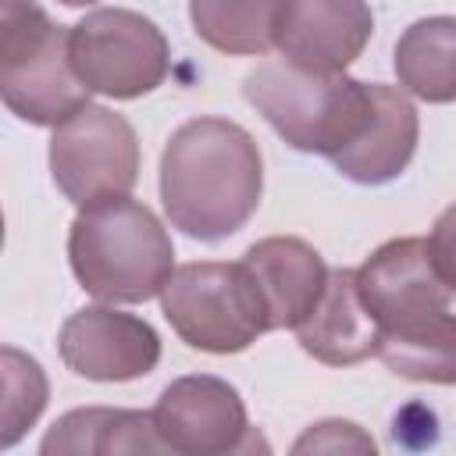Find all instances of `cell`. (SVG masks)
<instances>
[{
    "label": "cell",
    "mask_w": 456,
    "mask_h": 456,
    "mask_svg": "<svg viewBox=\"0 0 456 456\" xmlns=\"http://www.w3.org/2000/svg\"><path fill=\"white\" fill-rule=\"evenodd\" d=\"M260 192L264 157L242 125L192 118L171 132L160 153V203L178 232L221 242L256 214Z\"/></svg>",
    "instance_id": "obj_1"
},
{
    "label": "cell",
    "mask_w": 456,
    "mask_h": 456,
    "mask_svg": "<svg viewBox=\"0 0 456 456\" xmlns=\"http://www.w3.org/2000/svg\"><path fill=\"white\" fill-rule=\"evenodd\" d=\"M68 264L100 303H146L175 274V246L160 217L128 196L82 207L68 228Z\"/></svg>",
    "instance_id": "obj_2"
},
{
    "label": "cell",
    "mask_w": 456,
    "mask_h": 456,
    "mask_svg": "<svg viewBox=\"0 0 456 456\" xmlns=\"http://www.w3.org/2000/svg\"><path fill=\"white\" fill-rule=\"evenodd\" d=\"M242 96L256 114L299 153L335 157L374 114L370 82L346 71H310L285 57L256 64L242 78Z\"/></svg>",
    "instance_id": "obj_3"
},
{
    "label": "cell",
    "mask_w": 456,
    "mask_h": 456,
    "mask_svg": "<svg viewBox=\"0 0 456 456\" xmlns=\"http://www.w3.org/2000/svg\"><path fill=\"white\" fill-rule=\"evenodd\" d=\"M68 39L71 25H57L36 0H0V96L14 118L57 128L89 103Z\"/></svg>",
    "instance_id": "obj_4"
},
{
    "label": "cell",
    "mask_w": 456,
    "mask_h": 456,
    "mask_svg": "<svg viewBox=\"0 0 456 456\" xmlns=\"http://www.w3.org/2000/svg\"><path fill=\"white\" fill-rule=\"evenodd\" d=\"M160 310L189 349L214 356L242 353L271 331L267 299L242 260H196L175 267L160 289Z\"/></svg>",
    "instance_id": "obj_5"
},
{
    "label": "cell",
    "mask_w": 456,
    "mask_h": 456,
    "mask_svg": "<svg viewBox=\"0 0 456 456\" xmlns=\"http://www.w3.org/2000/svg\"><path fill=\"white\" fill-rule=\"evenodd\" d=\"M71 64L89 93L110 100H139L164 86L171 71V46L164 32L139 11L96 7L71 25Z\"/></svg>",
    "instance_id": "obj_6"
},
{
    "label": "cell",
    "mask_w": 456,
    "mask_h": 456,
    "mask_svg": "<svg viewBox=\"0 0 456 456\" xmlns=\"http://www.w3.org/2000/svg\"><path fill=\"white\" fill-rule=\"evenodd\" d=\"M50 175L68 203L93 207L128 196L139 182V139L128 118L86 103L50 135Z\"/></svg>",
    "instance_id": "obj_7"
},
{
    "label": "cell",
    "mask_w": 456,
    "mask_h": 456,
    "mask_svg": "<svg viewBox=\"0 0 456 456\" xmlns=\"http://www.w3.org/2000/svg\"><path fill=\"white\" fill-rule=\"evenodd\" d=\"M153 413L157 438L164 452L178 456H224L256 449V435L246 417V403L235 385L214 374H185L175 378Z\"/></svg>",
    "instance_id": "obj_8"
},
{
    "label": "cell",
    "mask_w": 456,
    "mask_h": 456,
    "mask_svg": "<svg viewBox=\"0 0 456 456\" xmlns=\"http://www.w3.org/2000/svg\"><path fill=\"white\" fill-rule=\"evenodd\" d=\"M64 367L89 381H135L160 363V335L150 321L110 306L75 310L57 335Z\"/></svg>",
    "instance_id": "obj_9"
},
{
    "label": "cell",
    "mask_w": 456,
    "mask_h": 456,
    "mask_svg": "<svg viewBox=\"0 0 456 456\" xmlns=\"http://www.w3.org/2000/svg\"><path fill=\"white\" fill-rule=\"evenodd\" d=\"M374 36L367 0H281L274 50L310 71H346Z\"/></svg>",
    "instance_id": "obj_10"
},
{
    "label": "cell",
    "mask_w": 456,
    "mask_h": 456,
    "mask_svg": "<svg viewBox=\"0 0 456 456\" xmlns=\"http://www.w3.org/2000/svg\"><path fill=\"white\" fill-rule=\"evenodd\" d=\"M356 285L378 328H388L431 310H445L452 303V292L435 267L431 246L420 235H403L378 246L356 267Z\"/></svg>",
    "instance_id": "obj_11"
},
{
    "label": "cell",
    "mask_w": 456,
    "mask_h": 456,
    "mask_svg": "<svg viewBox=\"0 0 456 456\" xmlns=\"http://www.w3.org/2000/svg\"><path fill=\"white\" fill-rule=\"evenodd\" d=\"M292 331L299 349L324 367H353L374 356L381 328L360 296L356 267H331L317 306Z\"/></svg>",
    "instance_id": "obj_12"
},
{
    "label": "cell",
    "mask_w": 456,
    "mask_h": 456,
    "mask_svg": "<svg viewBox=\"0 0 456 456\" xmlns=\"http://www.w3.org/2000/svg\"><path fill=\"white\" fill-rule=\"evenodd\" d=\"M370 89H374V114L367 128L331 157L335 171L356 185L395 182L410 167L420 139V118L410 93L385 82H370Z\"/></svg>",
    "instance_id": "obj_13"
},
{
    "label": "cell",
    "mask_w": 456,
    "mask_h": 456,
    "mask_svg": "<svg viewBox=\"0 0 456 456\" xmlns=\"http://www.w3.org/2000/svg\"><path fill=\"white\" fill-rule=\"evenodd\" d=\"M242 264L253 271V278L267 299L271 331L296 328L317 306V299L328 285V271H331L324 264V256L296 235H271V239L253 242L246 249Z\"/></svg>",
    "instance_id": "obj_14"
},
{
    "label": "cell",
    "mask_w": 456,
    "mask_h": 456,
    "mask_svg": "<svg viewBox=\"0 0 456 456\" xmlns=\"http://www.w3.org/2000/svg\"><path fill=\"white\" fill-rule=\"evenodd\" d=\"M43 456H118V452H164L153 413L82 406L64 413L39 442Z\"/></svg>",
    "instance_id": "obj_15"
},
{
    "label": "cell",
    "mask_w": 456,
    "mask_h": 456,
    "mask_svg": "<svg viewBox=\"0 0 456 456\" xmlns=\"http://www.w3.org/2000/svg\"><path fill=\"white\" fill-rule=\"evenodd\" d=\"M374 356L395 378L424 385H456V314L445 306L381 328Z\"/></svg>",
    "instance_id": "obj_16"
},
{
    "label": "cell",
    "mask_w": 456,
    "mask_h": 456,
    "mask_svg": "<svg viewBox=\"0 0 456 456\" xmlns=\"http://www.w3.org/2000/svg\"><path fill=\"white\" fill-rule=\"evenodd\" d=\"M392 68L399 89L424 103H452L456 100V18L431 14L413 21L392 53Z\"/></svg>",
    "instance_id": "obj_17"
},
{
    "label": "cell",
    "mask_w": 456,
    "mask_h": 456,
    "mask_svg": "<svg viewBox=\"0 0 456 456\" xmlns=\"http://www.w3.org/2000/svg\"><path fill=\"white\" fill-rule=\"evenodd\" d=\"M281 0H189L196 36L228 57H264L274 50Z\"/></svg>",
    "instance_id": "obj_18"
},
{
    "label": "cell",
    "mask_w": 456,
    "mask_h": 456,
    "mask_svg": "<svg viewBox=\"0 0 456 456\" xmlns=\"http://www.w3.org/2000/svg\"><path fill=\"white\" fill-rule=\"evenodd\" d=\"M0 381H4V403H0V449H11L46 410L50 399V381L43 374V367L14 349L4 346L0 349Z\"/></svg>",
    "instance_id": "obj_19"
},
{
    "label": "cell",
    "mask_w": 456,
    "mask_h": 456,
    "mask_svg": "<svg viewBox=\"0 0 456 456\" xmlns=\"http://www.w3.org/2000/svg\"><path fill=\"white\" fill-rule=\"evenodd\" d=\"M292 452H374V438L353 420H321L296 438Z\"/></svg>",
    "instance_id": "obj_20"
},
{
    "label": "cell",
    "mask_w": 456,
    "mask_h": 456,
    "mask_svg": "<svg viewBox=\"0 0 456 456\" xmlns=\"http://www.w3.org/2000/svg\"><path fill=\"white\" fill-rule=\"evenodd\" d=\"M428 246H431V256H435V267L442 274V281L449 285V292L456 296V203L445 207L435 224H431V235H428Z\"/></svg>",
    "instance_id": "obj_21"
},
{
    "label": "cell",
    "mask_w": 456,
    "mask_h": 456,
    "mask_svg": "<svg viewBox=\"0 0 456 456\" xmlns=\"http://www.w3.org/2000/svg\"><path fill=\"white\" fill-rule=\"evenodd\" d=\"M64 7H89V4H96V0H61Z\"/></svg>",
    "instance_id": "obj_22"
}]
</instances>
